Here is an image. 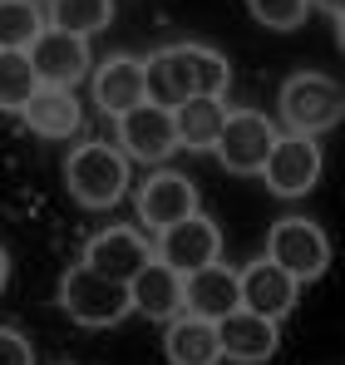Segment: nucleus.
I'll list each match as a JSON object with an SVG mask.
<instances>
[{
	"instance_id": "f257e3e1",
	"label": "nucleus",
	"mask_w": 345,
	"mask_h": 365,
	"mask_svg": "<svg viewBox=\"0 0 345 365\" xmlns=\"http://www.w3.org/2000/svg\"><path fill=\"white\" fill-rule=\"evenodd\" d=\"M227 60L202 50V45H172L158 50L153 60H143V99L158 104V109H177L182 99L192 94H207V99H222L227 94Z\"/></svg>"
},
{
	"instance_id": "f03ea898",
	"label": "nucleus",
	"mask_w": 345,
	"mask_h": 365,
	"mask_svg": "<svg viewBox=\"0 0 345 365\" xmlns=\"http://www.w3.org/2000/svg\"><path fill=\"white\" fill-rule=\"evenodd\" d=\"M64 178H69V192L84 207H114L128 192V158L109 143H84V148L69 153Z\"/></svg>"
},
{
	"instance_id": "7ed1b4c3",
	"label": "nucleus",
	"mask_w": 345,
	"mask_h": 365,
	"mask_svg": "<svg viewBox=\"0 0 345 365\" xmlns=\"http://www.w3.org/2000/svg\"><path fill=\"white\" fill-rule=\"evenodd\" d=\"M341 114H345V94L336 79H326V74H291L287 79V89H282V119L291 123V133L316 138V133L336 128Z\"/></svg>"
},
{
	"instance_id": "20e7f679",
	"label": "nucleus",
	"mask_w": 345,
	"mask_h": 365,
	"mask_svg": "<svg viewBox=\"0 0 345 365\" xmlns=\"http://www.w3.org/2000/svg\"><path fill=\"white\" fill-rule=\"evenodd\" d=\"M59 306L79 321V326H114L128 316V287L123 282H109L99 272H89L84 262L64 272L59 282Z\"/></svg>"
},
{
	"instance_id": "39448f33",
	"label": "nucleus",
	"mask_w": 345,
	"mask_h": 365,
	"mask_svg": "<svg viewBox=\"0 0 345 365\" xmlns=\"http://www.w3.org/2000/svg\"><path fill=\"white\" fill-rule=\"evenodd\" d=\"M267 262H277L296 282H311V277H321V272L331 267V242H326V232H321L316 222L287 217V222H277L272 237H267Z\"/></svg>"
},
{
	"instance_id": "423d86ee",
	"label": "nucleus",
	"mask_w": 345,
	"mask_h": 365,
	"mask_svg": "<svg viewBox=\"0 0 345 365\" xmlns=\"http://www.w3.org/2000/svg\"><path fill=\"white\" fill-rule=\"evenodd\" d=\"M282 133L272 128L267 114H252V109H242V114H227L222 123V133H217V158H222V168L227 173H262V163H267V153H272V143H277Z\"/></svg>"
},
{
	"instance_id": "0eeeda50",
	"label": "nucleus",
	"mask_w": 345,
	"mask_h": 365,
	"mask_svg": "<svg viewBox=\"0 0 345 365\" xmlns=\"http://www.w3.org/2000/svg\"><path fill=\"white\" fill-rule=\"evenodd\" d=\"M25 60L35 69V84L45 89H69L74 79L89 74V40L64 35V30H40L25 50Z\"/></svg>"
},
{
	"instance_id": "6e6552de",
	"label": "nucleus",
	"mask_w": 345,
	"mask_h": 365,
	"mask_svg": "<svg viewBox=\"0 0 345 365\" xmlns=\"http://www.w3.org/2000/svg\"><path fill=\"white\" fill-rule=\"evenodd\" d=\"M262 178H267L272 192H282V197L311 192L316 178H321V148H316V138H306V133L277 138L272 153H267V163H262Z\"/></svg>"
},
{
	"instance_id": "1a4fd4ad",
	"label": "nucleus",
	"mask_w": 345,
	"mask_h": 365,
	"mask_svg": "<svg viewBox=\"0 0 345 365\" xmlns=\"http://www.w3.org/2000/svg\"><path fill=\"white\" fill-rule=\"evenodd\" d=\"M118 153L123 158H138V163H163L172 148H177V128H172V114L158 109V104H138L128 114H118Z\"/></svg>"
},
{
	"instance_id": "9d476101",
	"label": "nucleus",
	"mask_w": 345,
	"mask_h": 365,
	"mask_svg": "<svg viewBox=\"0 0 345 365\" xmlns=\"http://www.w3.org/2000/svg\"><path fill=\"white\" fill-rule=\"evenodd\" d=\"M217 252H222L217 222H207V217H197V212L182 217V222H172L168 232H158V262H168L177 277H187V272L217 262Z\"/></svg>"
},
{
	"instance_id": "9b49d317",
	"label": "nucleus",
	"mask_w": 345,
	"mask_h": 365,
	"mask_svg": "<svg viewBox=\"0 0 345 365\" xmlns=\"http://www.w3.org/2000/svg\"><path fill=\"white\" fill-rule=\"evenodd\" d=\"M217 331V351L227 361H242V365H257V361H272L277 356V321L257 316V311H227L222 321H212Z\"/></svg>"
},
{
	"instance_id": "f8f14e48",
	"label": "nucleus",
	"mask_w": 345,
	"mask_h": 365,
	"mask_svg": "<svg viewBox=\"0 0 345 365\" xmlns=\"http://www.w3.org/2000/svg\"><path fill=\"white\" fill-rule=\"evenodd\" d=\"M237 292H242V311H257L267 321H282L296 306V277H287L277 262H252L247 272H237Z\"/></svg>"
},
{
	"instance_id": "ddd939ff",
	"label": "nucleus",
	"mask_w": 345,
	"mask_h": 365,
	"mask_svg": "<svg viewBox=\"0 0 345 365\" xmlns=\"http://www.w3.org/2000/svg\"><path fill=\"white\" fill-rule=\"evenodd\" d=\"M192 212H197V187L182 178V173H153V178L138 187V217L153 232H168L172 222H182Z\"/></svg>"
},
{
	"instance_id": "4468645a",
	"label": "nucleus",
	"mask_w": 345,
	"mask_h": 365,
	"mask_svg": "<svg viewBox=\"0 0 345 365\" xmlns=\"http://www.w3.org/2000/svg\"><path fill=\"white\" fill-rule=\"evenodd\" d=\"M237 306H242L237 272L207 262V267H197V272L182 277V311H187V316H197V321H222Z\"/></svg>"
},
{
	"instance_id": "2eb2a0df",
	"label": "nucleus",
	"mask_w": 345,
	"mask_h": 365,
	"mask_svg": "<svg viewBox=\"0 0 345 365\" xmlns=\"http://www.w3.org/2000/svg\"><path fill=\"white\" fill-rule=\"evenodd\" d=\"M128 306L143 311L148 321H172L182 311V277L172 272L168 262L148 257L133 277H128Z\"/></svg>"
},
{
	"instance_id": "dca6fc26",
	"label": "nucleus",
	"mask_w": 345,
	"mask_h": 365,
	"mask_svg": "<svg viewBox=\"0 0 345 365\" xmlns=\"http://www.w3.org/2000/svg\"><path fill=\"white\" fill-rule=\"evenodd\" d=\"M148 257H153L148 242L138 232H128V227H104L99 237H89V247H84V267L99 272V277H109V282H123V287H128V277Z\"/></svg>"
},
{
	"instance_id": "f3484780",
	"label": "nucleus",
	"mask_w": 345,
	"mask_h": 365,
	"mask_svg": "<svg viewBox=\"0 0 345 365\" xmlns=\"http://www.w3.org/2000/svg\"><path fill=\"white\" fill-rule=\"evenodd\" d=\"M94 104L104 114H114V119L128 114V109H138L143 104V64L128 60V55L99 64V74H94Z\"/></svg>"
},
{
	"instance_id": "a211bd4d",
	"label": "nucleus",
	"mask_w": 345,
	"mask_h": 365,
	"mask_svg": "<svg viewBox=\"0 0 345 365\" xmlns=\"http://www.w3.org/2000/svg\"><path fill=\"white\" fill-rule=\"evenodd\" d=\"M227 123V104L222 99H207V94H192L172 109V128H177V148H212L217 133Z\"/></svg>"
},
{
	"instance_id": "6ab92c4d",
	"label": "nucleus",
	"mask_w": 345,
	"mask_h": 365,
	"mask_svg": "<svg viewBox=\"0 0 345 365\" xmlns=\"http://www.w3.org/2000/svg\"><path fill=\"white\" fill-rule=\"evenodd\" d=\"M20 114H25V123L40 138H69V133H79V99L69 89H45L40 84Z\"/></svg>"
},
{
	"instance_id": "aec40b11",
	"label": "nucleus",
	"mask_w": 345,
	"mask_h": 365,
	"mask_svg": "<svg viewBox=\"0 0 345 365\" xmlns=\"http://www.w3.org/2000/svg\"><path fill=\"white\" fill-rule=\"evenodd\" d=\"M168 361L172 365H217V331L212 321H197V316H177L168 326Z\"/></svg>"
},
{
	"instance_id": "412c9836",
	"label": "nucleus",
	"mask_w": 345,
	"mask_h": 365,
	"mask_svg": "<svg viewBox=\"0 0 345 365\" xmlns=\"http://www.w3.org/2000/svg\"><path fill=\"white\" fill-rule=\"evenodd\" d=\"M109 15H114L109 0H50V30L79 35V40H89L94 30H104Z\"/></svg>"
},
{
	"instance_id": "4be33fe9",
	"label": "nucleus",
	"mask_w": 345,
	"mask_h": 365,
	"mask_svg": "<svg viewBox=\"0 0 345 365\" xmlns=\"http://www.w3.org/2000/svg\"><path fill=\"white\" fill-rule=\"evenodd\" d=\"M45 30V10L35 0H0V50H30Z\"/></svg>"
},
{
	"instance_id": "5701e85b",
	"label": "nucleus",
	"mask_w": 345,
	"mask_h": 365,
	"mask_svg": "<svg viewBox=\"0 0 345 365\" xmlns=\"http://www.w3.org/2000/svg\"><path fill=\"white\" fill-rule=\"evenodd\" d=\"M35 69L25 60V50H0V109H25L30 94H35Z\"/></svg>"
},
{
	"instance_id": "b1692460",
	"label": "nucleus",
	"mask_w": 345,
	"mask_h": 365,
	"mask_svg": "<svg viewBox=\"0 0 345 365\" xmlns=\"http://www.w3.org/2000/svg\"><path fill=\"white\" fill-rule=\"evenodd\" d=\"M311 0H252V15L267 25V30H296L306 20Z\"/></svg>"
},
{
	"instance_id": "393cba45",
	"label": "nucleus",
	"mask_w": 345,
	"mask_h": 365,
	"mask_svg": "<svg viewBox=\"0 0 345 365\" xmlns=\"http://www.w3.org/2000/svg\"><path fill=\"white\" fill-rule=\"evenodd\" d=\"M0 365H30V341L20 331H0Z\"/></svg>"
},
{
	"instance_id": "a878e982",
	"label": "nucleus",
	"mask_w": 345,
	"mask_h": 365,
	"mask_svg": "<svg viewBox=\"0 0 345 365\" xmlns=\"http://www.w3.org/2000/svg\"><path fill=\"white\" fill-rule=\"evenodd\" d=\"M311 5H321V10H331L336 20H341V10H345V0H311Z\"/></svg>"
},
{
	"instance_id": "bb28decb",
	"label": "nucleus",
	"mask_w": 345,
	"mask_h": 365,
	"mask_svg": "<svg viewBox=\"0 0 345 365\" xmlns=\"http://www.w3.org/2000/svg\"><path fill=\"white\" fill-rule=\"evenodd\" d=\"M5 277H10V262H5V252H0V287H5Z\"/></svg>"
}]
</instances>
